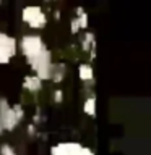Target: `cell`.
<instances>
[{"mask_svg":"<svg viewBox=\"0 0 151 155\" xmlns=\"http://www.w3.org/2000/svg\"><path fill=\"white\" fill-rule=\"evenodd\" d=\"M51 155H94V152L80 142H58L51 147Z\"/></svg>","mask_w":151,"mask_h":155,"instance_id":"5","label":"cell"},{"mask_svg":"<svg viewBox=\"0 0 151 155\" xmlns=\"http://www.w3.org/2000/svg\"><path fill=\"white\" fill-rule=\"evenodd\" d=\"M3 133H5V131H3V128H2V124H0V136H2Z\"/></svg>","mask_w":151,"mask_h":155,"instance_id":"18","label":"cell"},{"mask_svg":"<svg viewBox=\"0 0 151 155\" xmlns=\"http://www.w3.org/2000/svg\"><path fill=\"white\" fill-rule=\"evenodd\" d=\"M54 13H55V15H54V16H55V19L60 18V12H58V10H57V12H54Z\"/></svg>","mask_w":151,"mask_h":155,"instance_id":"17","label":"cell"},{"mask_svg":"<svg viewBox=\"0 0 151 155\" xmlns=\"http://www.w3.org/2000/svg\"><path fill=\"white\" fill-rule=\"evenodd\" d=\"M0 155H18V152L15 150V147L8 142L0 144Z\"/></svg>","mask_w":151,"mask_h":155,"instance_id":"12","label":"cell"},{"mask_svg":"<svg viewBox=\"0 0 151 155\" xmlns=\"http://www.w3.org/2000/svg\"><path fill=\"white\" fill-rule=\"evenodd\" d=\"M75 16L78 18V21H80V28L83 29V31H88V23H90V19H88V13L86 10L83 7H76L75 8Z\"/></svg>","mask_w":151,"mask_h":155,"instance_id":"11","label":"cell"},{"mask_svg":"<svg viewBox=\"0 0 151 155\" xmlns=\"http://www.w3.org/2000/svg\"><path fill=\"white\" fill-rule=\"evenodd\" d=\"M52 100H54V104H63V91L62 89H55V91H54Z\"/></svg>","mask_w":151,"mask_h":155,"instance_id":"14","label":"cell"},{"mask_svg":"<svg viewBox=\"0 0 151 155\" xmlns=\"http://www.w3.org/2000/svg\"><path fill=\"white\" fill-rule=\"evenodd\" d=\"M0 5H2V2H0Z\"/></svg>","mask_w":151,"mask_h":155,"instance_id":"19","label":"cell"},{"mask_svg":"<svg viewBox=\"0 0 151 155\" xmlns=\"http://www.w3.org/2000/svg\"><path fill=\"white\" fill-rule=\"evenodd\" d=\"M67 74V65L65 63H54L52 65V71H51V81L52 82H62L65 79Z\"/></svg>","mask_w":151,"mask_h":155,"instance_id":"8","label":"cell"},{"mask_svg":"<svg viewBox=\"0 0 151 155\" xmlns=\"http://www.w3.org/2000/svg\"><path fill=\"white\" fill-rule=\"evenodd\" d=\"M26 129H28V134L31 136V137H33V136H36V134H37L36 124H33V123H31V124H28V128H26Z\"/></svg>","mask_w":151,"mask_h":155,"instance_id":"16","label":"cell"},{"mask_svg":"<svg viewBox=\"0 0 151 155\" xmlns=\"http://www.w3.org/2000/svg\"><path fill=\"white\" fill-rule=\"evenodd\" d=\"M21 21L31 29H44L47 24V15L39 5H28L21 10Z\"/></svg>","mask_w":151,"mask_h":155,"instance_id":"3","label":"cell"},{"mask_svg":"<svg viewBox=\"0 0 151 155\" xmlns=\"http://www.w3.org/2000/svg\"><path fill=\"white\" fill-rule=\"evenodd\" d=\"M78 78L83 82H93V79H94V71H93V66L90 63H80L78 65Z\"/></svg>","mask_w":151,"mask_h":155,"instance_id":"9","label":"cell"},{"mask_svg":"<svg viewBox=\"0 0 151 155\" xmlns=\"http://www.w3.org/2000/svg\"><path fill=\"white\" fill-rule=\"evenodd\" d=\"M81 31V28H80V21H78V18L76 16H73L70 19V32L72 34H78Z\"/></svg>","mask_w":151,"mask_h":155,"instance_id":"13","label":"cell"},{"mask_svg":"<svg viewBox=\"0 0 151 155\" xmlns=\"http://www.w3.org/2000/svg\"><path fill=\"white\" fill-rule=\"evenodd\" d=\"M80 44H81V50L83 52H88V53H90V58H91V60H94V57H96V39H94V32L85 31Z\"/></svg>","mask_w":151,"mask_h":155,"instance_id":"6","label":"cell"},{"mask_svg":"<svg viewBox=\"0 0 151 155\" xmlns=\"http://www.w3.org/2000/svg\"><path fill=\"white\" fill-rule=\"evenodd\" d=\"M24 120V108L21 104H10L7 97H0V124L3 131L13 133Z\"/></svg>","mask_w":151,"mask_h":155,"instance_id":"2","label":"cell"},{"mask_svg":"<svg viewBox=\"0 0 151 155\" xmlns=\"http://www.w3.org/2000/svg\"><path fill=\"white\" fill-rule=\"evenodd\" d=\"M18 53V39L0 31V65H8Z\"/></svg>","mask_w":151,"mask_h":155,"instance_id":"4","label":"cell"},{"mask_svg":"<svg viewBox=\"0 0 151 155\" xmlns=\"http://www.w3.org/2000/svg\"><path fill=\"white\" fill-rule=\"evenodd\" d=\"M23 89L31 92V94H37L42 89V81L39 79L36 74H26L23 78Z\"/></svg>","mask_w":151,"mask_h":155,"instance_id":"7","label":"cell"},{"mask_svg":"<svg viewBox=\"0 0 151 155\" xmlns=\"http://www.w3.org/2000/svg\"><path fill=\"white\" fill-rule=\"evenodd\" d=\"M83 111L88 116H96V97L94 95H90L85 99V102H83Z\"/></svg>","mask_w":151,"mask_h":155,"instance_id":"10","label":"cell"},{"mask_svg":"<svg viewBox=\"0 0 151 155\" xmlns=\"http://www.w3.org/2000/svg\"><path fill=\"white\" fill-rule=\"evenodd\" d=\"M18 47L21 48L23 57L26 58L29 68L33 70V74H36L42 82L51 79L52 71V52L44 44L42 37L39 34H23L18 41Z\"/></svg>","mask_w":151,"mask_h":155,"instance_id":"1","label":"cell"},{"mask_svg":"<svg viewBox=\"0 0 151 155\" xmlns=\"http://www.w3.org/2000/svg\"><path fill=\"white\" fill-rule=\"evenodd\" d=\"M42 121H44V118H42V111H41V108H37L36 113H34V116H33V124L42 123Z\"/></svg>","mask_w":151,"mask_h":155,"instance_id":"15","label":"cell"}]
</instances>
